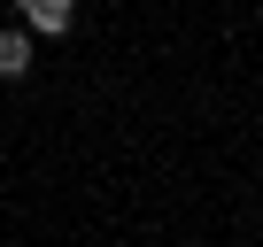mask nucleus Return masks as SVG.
Masks as SVG:
<instances>
[{
  "instance_id": "nucleus-1",
  "label": "nucleus",
  "mask_w": 263,
  "mask_h": 247,
  "mask_svg": "<svg viewBox=\"0 0 263 247\" xmlns=\"http://www.w3.org/2000/svg\"><path fill=\"white\" fill-rule=\"evenodd\" d=\"M16 8H24V31H39V39H70L78 0H16Z\"/></svg>"
},
{
  "instance_id": "nucleus-2",
  "label": "nucleus",
  "mask_w": 263,
  "mask_h": 247,
  "mask_svg": "<svg viewBox=\"0 0 263 247\" xmlns=\"http://www.w3.org/2000/svg\"><path fill=\"white\" fill-rule=\"evenodd\" d=\"M0 77H31V31H0Z\"/></svg>"
}]
</instances>
